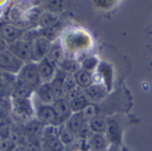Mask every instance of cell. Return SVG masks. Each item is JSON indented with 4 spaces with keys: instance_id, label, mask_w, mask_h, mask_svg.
<instances>
[{
    "instance_id": "1",
    "label": "cell",
    "mask_w": 152,
    "mask_h": 151,
    "mask_svg": "<svg viewBox=\"0 0 152 151\" xmlns=\"http://www.w3.org/2000/svg\"><path fill=\"white\" fill-rule=\"evenodd\" d=\"M11 106L14 121L24 124L35 118V106L32 98H12Z\"/></svg>"
},
{
    "instance_id": "2",
    "label": "cell",
    "mask_w": 152,
    "mask_h": 151,
    "mask_svg": "<svg viewBox=\"0 0 152 151\" xmlns=\"http://www.w3.org/2000/svg\"><path fill=\"white\" fill-rule=\"evenodd\" d=\"M16 79L31 88L34 92H36V90L42 85L37 63L33 61L23 65L20 72L16 75Z\"/></svg>"
},
{
    "instance_id": "3",
    "label": "cell",
    "mask_w": 152,
    "mask_h": 151,
    "mask_svg": "<svg viewBox=\"0 0 152 151\" xmlns=\"http://www.w3.org/2000/svg\"><path fill=\"white\" fill-rule=\"evenodd\" d=\"M35 106V117L45 126H60L56 114L52 105H44L33 101Z\"/></svg>"
},
{
    "instance_id": "4",
    "label": "cell",
    "mask_w": 152,
    "mask_h": 151,
    "mask_svg": "<svg viewBox=\"0 0 152 151\" xmlns=\"http://www.w3.org/2000/svg\"><path fill=\"white\" fill-rule=\"evenodd\" d=\"M25 63L18 59L8 49L0 53V71L17 75Z\"/></svg>"
},
{
    "instance_id": "5",
    "label": "cell",
    "mask_w": 152,
    "mask_h": 151,
    "mask_svg": "<svg viewBox=\"0 0 152 151\" xmlns=\"http://www.w3.org/2000/svg\"><path fill=\"white\" fill-rule=\"evenodd\" d=\"M52 44V42H50L46 37L41 36V34L36 38H34L30 42L31 61L37 63L41 60L46 58L51 49Z\"/></svg>"
},
{
    "instance_id": "6",
    "label": "cell",
    "mask_w": 152,
    "mask_h": 151,
    "mask_svg": "<svg viewBox=\"0 0 152 151\" xmlns=\"http://www.w3.org/2000/svg\"><path fill=\"white\" fill-rule=\"evenodd\" d=\"M26 29L11 22L0 23V36L7 43L11 44L22 38Z\"/></svg>"
},
{
    "instance_id": "7",
    "label": "cell",
    "mask_w": 152,
    "mask_h": 151,
    "mask_svg": "<svg viewBox=\"0 0 152 151\" xmlns=\"http://www.w3.org/2000/svg\"><path fill=\"white\" fill-rule=\"evenodd\" d=\"M8 50L13 53L18 59L24 63H28L31 61V45L30 42L21 38L8 45Z\"/></svg>"
},
{
    "instance_id": "8",
    "label": "cell",
    "mask_w": 152,
    "mask_h": 151,
    "mask_svg": "<svg viewBox=\"0 0 152 151\" xmlns=\"http://www.w3.org/2000/svg\"><path fill=\"white\" fill-rule=\"evenodd\" d=\"M32 101L44 105H53L57 100L50 83H43L32 96Z\"/></svg>"
},
{
    "instance_id": "9",
    "label": "cell",
    "mask_w": 152,
    "mask_h": 151,
    "mask_svg": "<svg viewBox=\"0 0 152 151\" xmlns=\"http://www.w3.org/2000/svg\"><path fill=\"white\" fill-rule=\"evenodd\" d=\"M37 67L42 84L50 83L55 77L58 69V67L51 61H49L47 58H45L40 61L37 62Z\"/></svg>"
},
{
    "instance_id": "10",
    "label": "cell",
    "mask_w": 152,
    "mask_h": 151,
    "mask_svg": "<svg viewBox=\"0 0 152 151\" xmlns=\"http://www.w3.org/2000/svg\"><path fill=\"white\" fill-rule=\"evenodd\" d=\"M58 122L60 124V125L65 124V122L70 117V116L73 114L69 106V100L66 98H59L57 99L52 105Z\"/></svg>"
},
{
    "instance_id": "11",
    "label": "cell",
    "mask_w": 152,
    "mask_h": 151,
    "mask_svg": "<svg viewBox=\"0 0 152 151\" xmlns=\"http://www.w3.org/2000/svg\"><path fill=\"white\" fill-rule=\"evenodd\" d=\"M16 81V76L0 71V98L11 99Z\"/></svg>"
},
{
    "instance_id": "12",
    "label": "cell",
    "mask_w": 152,
    "mask_h": 151,
    "mask_svg": "<svg viewBox=\"0 0 152 151\" xmlns=\"http://www.w3.org/2000/svg\"><path fill=\"white\" fill-rule=\"evenodd\" d=\"M86 142L88 150L90 151L106 150L110 146V142L105 134L102 133H93Z\"/></svg>"
},
{
    "instance_id": "13",
    "label": "cell",
    "mask_w": 152,
    "mask_h": 151,
    "mask_svg": "<svg viewBox=\"0 0 152 151\" xmlns=\"http://www.w3.org/2000/svg\"><path fill=\"white\" fill-rule=\"evenodd\" d=\"M121 129L118 123L114 120L108 122L107 130L105 133V136L109 141L110 144L120 145L121 146Z\"/></svg>"
},
{
    "instance_id": "14",
    "label": "cell",
    "mask_w": 152,
    "mask_h": 151,
    "mask_svg": "<svg viewBox=\"0 0 152 151\" xmlns=\"http://www.w3.org/2000/svg\"><path fill=\"white\" fill-rule=\"evenodd\" d=\"M46 58L49 61H51L53 63H54L57 67L63 61V60L65 59V53L61 42L54 41L52 44L51 49Z\"/></svg>"
},
{
    "instance_id": "15",
    "label": "cell",
    "mask_w": 152,
    "mask_h": 151,
    "mask_svg": "<svg viewBox=\"0 0 152 151\" xmlns=\"http://www.w3.org/2000/svg\"><path fill=\"white\" fill-rule=\"evenodd\" d=\"M87 124L86 120L85 119L82 112L79 113H73L70 117L65 122V125L76 135L78 133V132L82 129V127Z\"/></svg>"
},
{
    "instance_id": "16",
    "label": "cell",
    "mask_w": 152,
    "mask_h": 151,
    "mask_svg": "<svg viewBox=\"0 0 152 151\" xmlns=\"http://www.w3.org/2000/svg\"><path fill=\"white\" fill-rule=\"evenodd\" d=\"M59 24V17L55 12L46 11L43 12L41 14L38 21H37V27L39 29H45L51 27H53L55 25Z\"/></svg>"
},
{
    "instance_id": "17",
    "label": "cell",
    "mask_w": 152,
    "mask_h": 151,
    "mask_svg": "<svg viewBox=\"0 0 152 151\" xmlns=\"http://www.w3.org/2000/svg\"><path fill=\"white\" fill-rule=\"evenodd\" d=\"M73 77L77 85L81 89H87L93 85V77L91 72L86 71L83 69H79L74 75Z\"/></svg>"
},
{
    "instance_id": "18",
    "label": "cell",
    "mask_w": 152,
    "mask_h": 151,
    "mask_svg": "<svg viewBox=\"0 0 152 151\" xmlns=\"http://www.w3.org/2000/svg\"><path fill=\"white\" fill-rule=\"evenodd\" d=\"M72 113L82 112L89 106V100L84 93H80L69 100Z\"/></svg>"
},
{
    "instance_id": "19",
    "label": "cell",
    "mask_w": 152,
    "mask_h": 151,
    "mask_svg": "<svg viewBox=\"0 0 152 151\" xmlns=\"http://www.w3.org/2000/svg\"><path fill=\"white\" fill-rule=\"evenodd\" d=\"M58 135H59L61 142L65 146V148L69 147L72 144H74L75 141L77 139L76 135L65 125V124H63L58 127Z\"/></svg>"
},
{
    "instance_id": "20",
    "label": "cell",
    "mask_w": 152,
    "mask_h": 151,
    "mask_svg": "<svg viewBox=\"0 0 152 151\" xmlns=\"http://www.w3.org/2000/svg\"><path fill=\"white\" fill-rule=\"evenodd\" d=\"M88 125L93 133L105 134L107 126H108V122H106V120L104 118L95 116L89 121Z\"/></svg>"
},
{
    "instance_id": "21",
    "label": "cell",
    "mask_w": 152,
    "mask_h": 151,
    "mask_svg": "<svg viewBox=\"0 0 152 151\" xmlns=\"http://www.w3.org/2000/svg\"><path fill=\"white\" fill-rule=\"evenodd\" d=\"M67 46L70 49H77L84 47L87 43V38L82 34H71L66 37Z\"/></svg>"
},
{
    "instance_id": "22",
    "label": "cell",
    "mask_w": 152,
    "mask_h": 151,
    "mask_svg": "<svg viewBox=\"0 0 152 151\" xmlns=\"http://www.w3.org/2000/svg\"><path fill=\"white\" fill-rule=\"evenodd\" d=\"M105 94L106 89L102 85H92L90 87L86 89V96L91 101H98L104 97Z\"/></svg>"
},
{
    "instance_id": "23",
    "label": "cell",
    "mask_w": 152,
    "mask_h": 151,
    "mask_svg": "<svg viewBox=\"0 0 152 151\" xmlns=\"http://www.w3.org/2000/svg\"><path fill=\"white\" fill-rule=\"evenodd\" d=\"M78 67L79 66L75 60L65 58L63 60V61L58 66V69L63 70L64 72H66L69 75H74L79 69Z\"/></svg>"
},
{
    "instance_id": "24",
    "label": "cell",
    "mask_w": 152,
    "mask_h": 151,
    "mask_svg": "<svg viewBox=\"0 0 152 151\" xmlns=\"http://www.w3.org/2000/svg\"><path fill=\"white\" fill-rule=\"evenodd\" d=\"M98 64V60L94 57H89L86 58L82 62V69L91 72L94 69H95V67Z\"/></svg>"
},
{
    "instance_id": "25",
    "label": "cell",
    "mask_w": 152,
    "mask_h": 151,
    "mask_svg": "<svg viewBox=\"0 0 152 151\" xmlns=\"http://www.w3.org/2000/svg\"><path fill=\"white\" fill-rule=\"evenodd\" d=\"M16 147H17L16 143L11 138L1 140L0 151H13Z\"/></svg>"
},
{
    "instance_id": "26",
    "label": "cell",
    "mask_w": 152,
    "mask_h": 151,
    "mask_svg": "<svg viewBox=\"0 0 152 151\" xmlns=\"http://www.w3.org/2000/svg\"><path fill=\"white\" fill-rule=\"evenodd\" d=\"M106 151H122V147L120 145H115V144H110Z\"/></svg>"
},
{
    "instance_id": "27",
    "label": "cell",
    "mask_w": 152,
    "mask_h": 151,
    "mask_svg": "<svg viewBox=\"0 0 152 151\" xmlns=\"http://www.w3.org/2000/svg\"><path fill=\"white\" fill-rule=\"evenodd\" d=\"M7 49H8V44H7V43L0 36V53L5 51V50H7Z\"/></svg>"
},
{
    "instance_id": "28",
    "label": "cell",
    "mask_w": 152,
    "mask_h": 151,
    "mask_svg": "<svg viewBox=\"0 0 152 151\" xmlns=\"http://www.w3.org/2000/svg\"><path fill=\"white\" fill-rule=\"evenodd\" d=\"M13 151H28L24 146H17Z\"/></svg>"
},
{
    "instance_id": "29",
    "label": "cell",
    "mask_w": 152,
    "mask_h": 151,
    "mask_svg": "<svg viewBox=\"0 0 152 151\" xmlns=\"http://www.w3.org/2000/svg\"><path fill=\"white\" fill-rule=\"evenodd\" d=\"M4 12V11H3V8L2 7H0V17H1V15H2V13Z\"/></svg>"
},
{
    "instance_id": "30",
    "label": "cell",
    "mask_w": 152,
    "mask_h": 151,
    "mask_svg": "<svg viewBox=\"0 0 152 151\" xmlns=\"http://www.w3.org/2000/svg\"><path fill=\"white\" fill-rule=\"evenodd\" d=\"M122 151H128L126 148H122Z\"/></svg>"
},
{
    "instance_id": "31",
    "label": "cell",
    "mask_w": 152,
    "mask_h": 151,
    "mask_svg": "<svg viewBox=\"0 0 152 151\" xmlns=\"http://www.w3.org/2000/svg\"><path fill=\"white\" fill-rule=\"evenodd\" d=\"M0 142H1V139H0Z\"/></svg>"
},
{
    "instance_id": "32",
    "label": "cell",
    "mask_w": 152,
    "mask_h": 151,
    "mask_svg": "<svg viewBox=\"0 0 152 151\" xmlns=\"http://www.w3.org/2000/svg\"><path fill=\"white\" fill-rule=\"evenodd\" d=\"M106 150H103V151H106Z\"/></svg>"
},
{
    "instance_id": "33",
    "label": "cell",
    "mask_w": 152,
    "mask_h": 151,
    "mask_svg": "<svg viewBox=\"0 0 152 151\" xmlns=\"http://www.w3.org/2000/svg\"></svg>"
}]
</instances>
